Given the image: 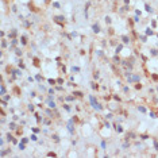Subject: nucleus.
Listing matches in <instances>:
<instances>
[{
  "label": "nucleus",
  "instance_id": "1",
  "mask_svg": "<svg viewBox=\"0 0 158 158\" xmlns=\"http://www.w3.org/2000/svg\"><path fill=\"white\" fill-rule=\"evenodd\" d=\"M93 31H95V33H99V26H93Z\"/></svg>",
  "mask_w": 158,
  "mask_h": 158
}]
</instances>
